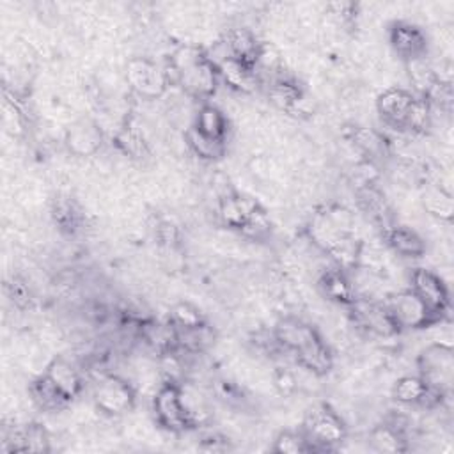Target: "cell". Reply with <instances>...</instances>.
<instances>
[{
  "mask_svg": "<svg viewBox=\"0 0 454 454\" xmlns=\"http://www.w3.org/2000/svg\"><path fill=\"white\" fill-rule=\"evenodd\" d=\"M126 82L133 92H137L140 98H145V99L160 98L168 87L165 67L144 57L128 60Z\"/></svg>",
  "mask_w": 454,
  "mask_h": 454,
  "instance_id": "52a82bcc",
  "label": "cell"
},
{
  "mask_svg": "<svg viewBox=\"0 0 454 454\" xmlns=\"http://www.w3.org/2000/svg\"><path fill=\"white\" fill-rule=\"evenodd\" d=\"M351 142L362 154L371 160L385 154V138L372 128H355L351 133Z\"/></svg>",
  "mask_w": 454,
  "mask_h": 454,
  "instance_id": "4316f807",
  "label": "cell"
},
{
  "mask_svg": "<svg viewBox=\"0 0 454 454\" xmlns=\"http://www.w3.org/2000/svg\"><path fill=\"white\" fill-rule=\"evenodd\" d=\"M413 99V92L401 87H390L378 96L376 110L387 126L397 131H404V121Z\"/></svg>",
  "mask_w": 454,
  "mask_h": 454,
  "instance_id": "30bf717a",
  "label": "cell"
},
{
  "mask_svg": "<svg viewBox=\"0 0 454 454\" xmlns=\"http://www.w3.org/2000/svg\"><path fill=\"white\" fill-rule=\"evenodd\" d=\"M153 411L160 426L168 429L170 433H183L192 427L188 411L183 403L181 385L172 381H163L154 394Z\"/></svg>",
  "mask_w": 454,
  "mask_h": 454,
  "instance_id": "277c9868",
  "label": "cell"
},
{
  "mask_svg": "<svg viewBox=\"0 0 454 454\" xmlns=\"http://www.w3.org/2000/svg\"><path fill=\"white\" fill-rule=\"evenodd\" d=\"M301 433L310 450H330L346 438L348 429L335 410L328 404H316L307 411Z\"/></svg>",
  "mask_w": 454,
  "mask_h": 454,
  "instance_id": "3957f363",
  "label": "cell"
},
{
  "mask_svg": "<svg viewBox=\"0 0 454 454\" xmlns=\"http://www.w3.org/2000/svg\"><path fill=\"white\" fill-rule=\"evenodd\" d=\"M215 66H216L218 76L234 90L248 94V92H254L259 87V80L254 73V67L239 62L232 55L225 57L223 60H220Z\"/></svg>",
  "mask_w": 454,
  "mask_h": 454,
  "instance_id": "9a60e30c",
  "label": "cell"
},
{
  "mask_svg": "<svg viewBox=\"0 0 454 454\" xmlns=\"http://www.w3.org/2000/svg\"><path fill=\"white\" fill-rule=\"evenodd\" d=\"M419 376L436 397H447L454 380V355L450 344L433 342L417 358Z\"/></svg>",
  "mask_w": 454,
  "mask_h": 454,
  "instance_id": "7a4b0ae2",
  "label": "cell"
},
{
  "mask_svg": "<svg viewBox=\"0 0 454 454\" xmlns=\"http://www.w3.org/2000/svg\"><path fill=\"white\" fill-rule=\"evenodd\" d=\"M388 39L394 51L399 57H403L404 62L426 55V50H427L426 34L411 23H406V21L394 23L388 30Z\"/></svg>",
  "mask_w": 454,
  "mask_h": 454,
  "instance_id": "8fae6325",
  "label": "cell"
},
{
  "mask_svg": "<svg viewBox=\"0 0 454 454\" xmlns=\"http://www.w3.org/2000/svg\"><path fill=\"white\" fill-rule=\"evenodd\" d=\"M422 204H424V209L431 216L443 220V222L452 220V215H454L452 193L449 190H445L442 184L427 186L422 195Z\"/></svg>",
  "mask_w": 454,
  "mask_h": 454,
  "instance_id": "d4e9b609",
  "label": "cell"
},
{
  "mask_svg": "<svg viewBox=\"0 0 454 454\" xmlns=\"http://www.w3.org/2000/svg\"><path fill=\"white\" fill-rule=\"evenodd\" d=\"M273 335H275L278 346L284 349V353H291V355H294L305 344H309L310 340L319 337V333L316 332L314 326H310L309 323H305L298 317H293V316L280 319L273 328Z\"/></svg>",
  "mask_w": 454,
  "mask_h": 454,
  "instance_id": "7c38bea8",
  "label": "cell"
},
{
  "mask_svg": "<svg viewBox=\"0 0 454 454\" xmlns=\"http://www.w3.org/2000/svg\"><path fill=\"white\" fill-rule=\"evenodd\" d=\"M66 145L74 156H90L99 151L103 142L101 128L90 119L73 122L66 131Z\"/></svg>",
  "mask_w": 454,
  "mask_h": 454,
  "instance_id": "4fadbf2b",
  "label": "cell"
},
{
  "mask_svg": "<svg viewBox=\"0 0 454 454\" xmlns=\"http://www.w3.org/2000/svg\"><path fill=\"white\" fill-rule=\"evenodd\" d=\"M192 126L197 128L200 133H204L207 137L225 140V135H227V117L215 105H209V103L200 105V108L195 114V119H193Z\"/></svg>",
  "mask_w": 454,
  "mask_h": 454,
  "instance_id": "cb8c5ba5",
  "label": "cell"
},
{
  "mask_svg": "<svg viewBox=\"0 0 454 454\" xmlns=\"http://www.w3.org/2000/svg\"><path fill=\"white\" fill-rule=\"evenodd\" d=\"M293 356L301 369L314 376H325L333 365V355L326 342L321 339V335L305 344Z\"/></svg>",
  "mask_w": 454,
  "mask_h": 454,
  "instance_id": "2e32d148",
  "label": "cell"
},
{
  "mask_svg": "<svg viewBox=\"0 0 454 454\" xmlns=\"http://www.w3.org/2000/svg\"><path fill=\"white\" fill-rule=\"evenodd\" d=\"M271 383H273L275 390H277L280 395H284V397L293 395V394L296 392V388H298V380H296V376H294L291 371H287L286 367H284V369L278 367V369L273 372Z\"/></svg>",
  "mask_w": 454,
  "mask_h": 454,
  "instance_id": "1f68e13d",
  "label": "cell"
},
{
  "mask_svg": "<svg viewBox=\"0 0 454 454\" xmlns=\"http://www.w3.org/2000/svg\"><path fill=\"white\" fill-rule=\"evenodd\" d=\"M404 436L399 429H395L394 426L390 424H381V426H376L371 433H369V443H371V449L376 450V452H385V454H390V452H401L406 449L404 445Z\"/></svg>",
  "mask_w": 454,
  "mask_h": 454,
  "instance_id": "484cf974",
  "label": "cell"
},
{
  "mask_svg": "<svg viewBox=\"0 0 454 454\" xmlns=\"http://www.w3.org/2000/svg\"><path fill=\"white\" fill-rule=\"evenodd\" d=\"M388 247L403 257H420L426 254L424 239L406 225H392L385 231Z\"/></svg>",
  "mask_w": 454,
  "mask_h": 454,
  "instance_id": "d6986e66",
  "label": "cell"
},
{
  "mask_svg": "<svg viewBox=\"0 0 454 454\" xmlns=\"http://www.w3.org/2000/svg\"><path fill=\"white\" fill-rule=\"evenodd\" d=\"M23 450L25 452H48L50 450V434L41 424H28L21 431Z\"/></svg>",
  "mask_w": 454,
  "mask_h": 454,
  "instance_id": "f546056e",
  "label": "cell"
},
{
  "mask_svg": "<svg viewBox=\"0 0 454 454\" xmlns=\"http://www.w3.org/2000/svg\"><path fill=\"white\" fill-rule=\"evenodd\" d=\"M273 452L277 454H301L310 452L307 438L301 431H280L273 440Z\"/></svg>",
  "mask_w": 454,
  "mask_h": 454,
  "instance_id": "83f0119b",
  "label": "cell"
},
{
  "mask_svg": "<svg viewBox=\"0 0 454 454\" xmlns=\"http://www.w3.org/2000/svg\"><path fill=\"white\" fill-rule=\"evenodd\" d=\"M392 395L397 403L411 406V404H426L429 401L438 403L440 397H436L434 394L429 392L427 385L422 381V378L406 374L403 378H399L392 388Z\"/></svg>",
  "mask_w": 454,
  "mask_h": 454,
  "instance_id": "ac0fdd59",
  "label": "cell"
},
{
  "mask_svg": "<svg viewBox=\"0 0 454 454\" xmlns=\"http://www.w3.org/2000/svg\"><path fill=\"white\" fill-rule=\"evenodd\" d=\"M184 142L190 147V151L204 161H215V160H220L222 156H225V140L207 137L193 126H190L186 129Z\"/></svg>",
  "mask_w": 454,
  "mask_h": 454,
  "instance_id": "603a6c76",
  "label": "cell"
},
{
  "mask_svg": "<svg viewBox=\"0 0 454 454\" xmlns=\"http://www.w3.org/2000/svg\"><path fill=\"white\" fill-rule=\"evenodd\" d=\"M92 399L96 408L105 415L121 417L135 406V390L124 378L106 374L94 385Z\"/></svg>",
  "mask_w": 454,
  "mask_h": 454,
  "instance_id": "5b68a950",
  "label": "cell"
},
{
  "mask_svg": "<svg viewBox=\"0 0 454 454\" xmlns=\"http://www.w3.org/2000/svg\"><path fill=\"white\" fill-rule=\"evenodd\" d=\"M28 394L34 404L43 411H59L69 403V399L44 374L28 385Z\"/></svg>",
  "mask_w": 454,
  "mask_h": 454,
  "instance_id": "44dd1931",
  "label": "cell"
},
{
  "mask_svg": "<svg viewBox=\"0 0 454 454\" xmlns=\"http://www.w3.org/2000/svg\"><path fill=\"white\" fill-rule=\"evenodd\" d=\"M411 291L422 300V303L438 319L449 310V291L442 277L426 268H415L411 271Z\"/></svg>",
  "mask_w": 454,
  "mask_h": 454,
  "instance_id": "9c48e42d",
  "label": "cell"
},
{
  "mask_svg": "<svg viewBox=\"0 0 454 454\" xmlns=\"http://www.w3.org/2000/svg\"><path fill=\"white\" fill-rule=\"evenodd\" d=\"M168 85H179L184 94L195 99H207L218 85L216 66L207 59L206 51L193 44L179 46L163 66Z\"/></svg>",
  "mask_w": 454,
  "mask_h": 454,
  "instance_id": "6da1fadb",
  "label": "cell"
},
{
  "mask_svg": "<svg viewBox=\"0 0 454 454\" xmlns=\"http://www.w3.org/2000/svg\"><path fill=\"white\" fill-rule=\"evenodd\" d=\"M385 305L399 330H419L433 326L436 321H440L411 289L392 294Z\"/></svg>",
  "mask_w": 454,
  "mask_h": 454,
  "instance_id": "8992f818",
  "label": "cell"
},
{
  "mask_svg": "<svg viewBox=\"0 0 454 454\" xmlns=\"http://www.w3.org/2000/svg\"><path fill=\"white\" fill-rule=\"evenodd\" d=\"M44 376L71 401L74 399L83 387V380L80 371L67 362L62 356H57L53 360H50V364L44 369Z\"/></svg>",
  "mask_w": 454,
  "mask_h": 454,
  "instance_id": "5bb4252c",
  "label": "cell"
},
{
  "mask_svg": "<svg viewBox=\"0 0 454 454\" xmlns=\"http://www.w3.org/2000/svg\"><path fill=\"white\" fill-rule=\"evenodd\" d=\"M223 43L234 59L254 67V60L261 43L255 39V35L248 28H243V27L231 28L223 37Z\"/></svg>",
  "mask_w": 454,
  "mask_h": 454,
  "instance_id": "ffe728a7",
  "label": "cell"
},
{
  "mask_svg": "<svg viewBox=\"0 0 454 454\" xmlns=\"http://www.w3.org/2000/svg\"><path fill=\"white\" fill-rule=\"evenodd\" d=\"M348 309L351 310L355 323L369 333H374L380 337H390L399 332L385 303H380L376 300L355 298L348 305Z\"/></svg>",
  "mask_w": 454,
  "mask_h": 454,
  "instance_id": "ba28073f",
  "label": "cell"
},
{
  "mask_svg": "<svg viewBox=\"0 0 454 454\" xmlns=\"http://www.w3.org/2000/svg\"><path fill=\"white\" fill-rule=\"evenodd\" d=\"M170 321L176 328H197L206 323L200 310L190 301H179L170 310Z\"/></svg>",
  "mask_w": 454,
  "mask_h": 454,
  "instance_id": "f1b7e54d",
  "label": "cell"
},
{
  "mask_svg": "<svg viewBox=\"0 0 454 454\" xmlns=\"http://www.w3.org/2000/svg\"><path fill=\"white\" fill-rule=\"evenodd\" d=\"M255 206L257 202L254 199L227 192L218 200V215L227 227L239 231L245 225L248 215L255 209Z\"/></svg>",
  "mask_w": 454,
  "mask_h": 454,
  "instance_id": "e0dca14e",
  "label": "cell"
},
{
  "mask_svg": "<svg viewBox=\"0 0 454 454\" xmlns=\"http://www.w3.org/2000/svg\"><path fill=\"white\" fill-rule=\"evenodd\" d=\"M321 291L326 298L340 303V305H349L355 300L351 282L348 278L346 270H326L319 280Z\"/></svg>",
  "mask_w": 454,
  "mask_h": 454,
  "instance_id": "7402d4cb",
  "label": "cell"
},
{
  "mask_svg": "<svg viewBox=\"0 0 454 454\" xmlns=\"http://www.w3.org/2000/svg\"><path fill=\"white\" fill-rule=\"evenodd\" d=\"M270 218L266 215V211L257 204L255 209L248 215L245 225L239 229L247 238L252 239H262L264 236L270 234Z\"/></svg>",
  "mask_w": 454,
  "mask_h": 454,
  "instance_id": "4dcf8cb0",
  "label": "cell"
}]
</instances>
